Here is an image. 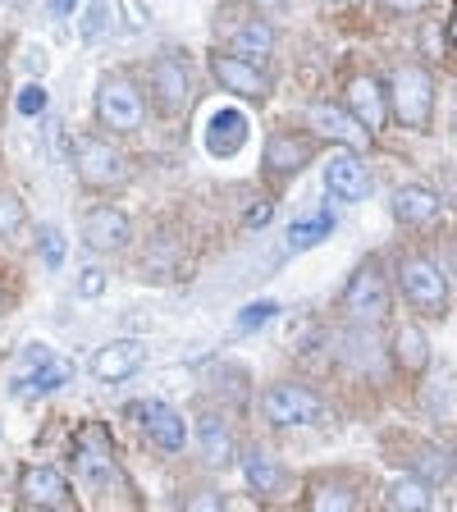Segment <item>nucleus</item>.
<instances>
[{
	"instance_id": "obj_1",
	"label": "nucleus",
	"mask_w": 457,
	"mask_h": 512,
	"mask_svg": "<svg viewBox=\"0 0 457 512\" xmlns=\"http://www.w3.org/2000/svg\"><path fill=\"white\" fill-rule=\"evenodd\" d=\"M430 110H435V78L416 64H403L389 78V115L403 128H426Z\"/></svg>"
},
{
	"instance_id": "obj_2",
	"label": "nucleus",
	"mask_w": 457,
	"mask_h": 512,
	"mask_svg": "<svg viewBox=\"0 0 457 512\" xmlns=\"http://www.w3.org/2000/svg\"><path fill=\"white\" fill-rule=\"evenodd\" d=\"M261 407H266V416L275 426H316V421H325V403L307 384H288V380L270 384Z\"/></svg>"
},
{
	"instance_id": "obj_3",
	"label": "nucleus",
	"mask_w": 457,
	"mask_h": 512,
	"mask_svg": "<svg viewBox=\"0 0 457 512\" xmlns=\"http://www.w3.org/2000/svg\"><path fill=\"white\" fill-rule=\"evenodd\" d=\"M74 165L87 188H119V183H128V160L101 138H78Z\"/></svg>"
},
{
	"instance_id": "obj_4",
	"label": "nucleus",
	"mask_w": 457,
	"mask_h": 512,
	"mask_svg": "<svg viewBox=\"0 0 457 512\" xmlns=\"http://www.w3.org/2000/svg\"><path fill=\"white\" fill-rule=\"evenodd\" d=\"M398 279H403V293H407V302H412V307L430 311V316H439V311L448 307V279H444V270H439L435 261L412 256V261H403Z\"/></svg>"
},
{
	"instance_id": "obj_5",
	"label": "nucleus",
	"mask_w": 457,
	"mask_h": 512,
	"mask_svg": "<svg viewBox=\"0 0 457 512\" xmlns=\"http://www.w3.org/2000/svg\"><path fill=\"white\" fill-rule=\"evenodd\" d=\"M142 96L138 87L128 83V78H106V83L96 87V115H101V124L115 128V133H133V128L142 124Z\"/></svg>"
},
{
	"instance_id": "obj_6",
	"label": "nucleus",
	"mask_w": 457,
	"mask_h": 512,
	"mask_svg": "<svg viewBox=\"0 0 457 512\" xmlns=\"http://www.w3.org/2000/svg\"><path fill=\"white\" fill-rule=\"evenodd\" d=\"M74 471L92 485V490H106V485L119 480V462H115V453H110L106 430L101 426L83 430V439H78V448H74Z\"/></svg>"
},
{
	"instance_id": "obj_7",
	"label": "nucleus",
	"mask_w": 457,
	"mask_h": 512,
	"mask_svg": "<svg viewBox=\"0 0 457 512\" xmlns=\"http://www.w3.org/2000/svg\"><path fill=\"white\" fill-rule=\"evenodd\" d=\"M151 87H156V106L165 115H179L192 101V78H188V60L183 55H160L156 69H151Z\"/></svg>"
},
{
	"instance_id": "obj_8",
	"label": "nucleus",
	"mask_w": 457,
	"mask_h": 512,
	"mask_svg": "<svg viewBox=\"0 0 457 512\" xmlns=\"http://www.w3.org/2000/svg\"><path fill=\"white\" fill-rule=\"evenodd\" d=\"M311 128H316L320 138L330 142H343L352 151H366L371 147V128L362 119L352 115V110H339V106H311Z\"/></svg>"
},
{
	"instance_id": "obj_9",
	"label": "nucleus",
	"mask_w": 457,
	"mask_h": 512,
	"mask_svg": "<svg viewBox=\"0 0 457 512\" xmlns=\"http://www.w3.org/2000/svg\"><path fill=\"white\" fill-rule=\"evenodd\" d=\"M19 490L32 508H51V512L74 508V490H69V480H64L55 467H28L19 480Z\"/></svg>"
},
{
	"instance_id": "obj_10",
	"label": "nucleus",
	"mask_w": 457,
	"mask_h": 512,
	"mask_svg": "<svg viewBox=\"0 0 457 512\" xmlns=\"http://www.w3.org/2000/svg\"><path fill=\"white\" fill-rule=\"evenodd\" d=\"M247 133H252V124H247L243 110L220 106L211 119H206V151L220 156V160H229V156H238V151L247 147Z\"/></svg>"
},
{
	"instance_id": "obj_11",
	"label": "nucleus",
	"mask_w": 457,
	"mask_h": 512,
	"mask_svg": "<svg viewBox=\"0 0 457 512\" xmlns=\"http://www.w3.org/2000/svg\"><path fill=\"white\" fill-rule=\"evenodd\" d=\"M142 366H147V343H138V339H115L92 357V375L96 380H110V384L138 375Z\"/></svg>"
},
{
	"instance_id": "obj_12",
	"label": "nucleus",
	"mask_w": 457,
	"mask_h": 512,
	"mask_svg": "<svg viewBox=\"0 0 457 512\" xmlns=\"http://www.w3.org/2000/svg\"><path fill=\"white\" fill-rule=\"evenodd\" d=\"M325 188H330V197H339V202H366L375 183H371V170H366L362 160L334 156L330 165H325Z\"/></svg>"
},
{
	"instance_id": "obj_13",
	"label": "nucleus",
	"mask_w": 457,
	"mask_h": 512,
	"mask_svg": "<svg viewBox=\"0 0 457 512\" xmlns=\"http://www.w3.org/2000/svg\"><path fill=\"white\" fill-rule=\"evenodd\" d=\"M384 307H389V298H384V279L375 266H362L357 275H352L348 284V311L357 320H380Z\"/></svg>"
},
{
	"instance_id": "obj_14",
	"label": "nucleus",
	"mask_w": 457,
	"mask_h": 512,
	"mask_svg": "<svg viewBox=\"0 0 457 512\" xmlns=\"http://www.w3.org/2000/svg\"><path fill=\"white\" fill-rule=\"evenodd\" d=\"M138 421L151 430V439H156L160 448H170V453L188 444V426H183V416L174 412L170 403H147V398H142V403H138Z\"/></svg>"
},
{
	"instance_id": "obj_15",
	"label": "nucleus",
	"mask_w": 457,
	"mask_h": 512,
	"mask_svg": "<svg viewBox=\"0 0 457 512\" xmlns=\"http://www.w3.org/2000/svg\"><path fill=\"white\" fill-rule=\"evenodd\" d=\"M211 69H215V78H220L229 92H238V96H266V87H270V78L261 74L252 60H238V55H220V51H215Z\"/></svg>"
},
{
	"instance_id": "obj_16",
	"label": "nucleus",
	"mask_w": 457,
	"mask_h": 512,
	"mask_svg": "<svg viewBox=\"0 0 457 512\" xmlns=\"http://www.w3.org/2000/svg\"><path fill=\"white\" fill-rule=\"evenodd\" d=\"M83 238H87V247H96V252H115V247L128 243V215L115 211V206H96V211L83 220Z\"/></svg>"
},
{
	"instance_id": "obj_17",
	"label": "nucleus",
	"mask_w": 457,
	"mask_h": 512,
	"mask_svg": "<svg viewBox=\"0 0 457 512\" xmlns=\"http://www.w3.org/2000/svg\"><path fill=\"white\" fill-rule=\"evenodd\" d=\"M348 110L375 133V128H384V119H389V96H384V87L375 83V78H352L348 83Z\"/></svg>"
},
{
	"instance_id": "obj_18",
	"label": "nucleus",
	"mask_w": 457,
	"mask_h": 512,
	"mask_svg": "<svg viewBox=\"0 0 457 512\" xmlns=\"http://www.w3.org/2000/svg\"><path fill=\"white\" fill-rule=\"evenodd\" d=\"M311 151H316V142L302 138V133H275L270 147H266V170L270 174H293L311 160Z\"/></svg>"
},
{
	"instance_id": "obj_19",
	"label": "nucleus",
	"mask_w": 457,
	"mask_h": 512,
	"mask_svg": "<svg viewBox=\"0 0 457 512\" xmlns=\"http://www.w3.org/2000/svg\"><path fill=\"white\" fill-rule=\"evenodd\" d=\"M394 215L403 224H426V220H435L439 215V197L430 188H398L394 192Z\"/></svg>"
},
{
	"instance_id": "obj_20",
	"label": "nucleus",
	"mask_w": 457,
	"mask_h": 512,
	"mask_svg": "<svg viewBox=\"0 0 457 512\" xmlns=\"http://www.w3.org/2000/svg\"><path fill=\"white\" fill-rule=\"evenodd\" d=\"M197 435H202V458H206V467H229V462H234V435H229V426H224V421L206 416Z\"/></svg>"
},
{
	"instance_id": "obj_21",
	"label": "nucleus",
	"mask_w": 457,
	"mask_h": 512,
	"mask_svg": "<svg viewBox=\"0 0 457 512\" xmlns=\"http://www.w3.org/2000/svg\"><path fill=\"white\" fill-rule=\"evenodd\" d=\"M275 51V32H270V23H243V28L234 32V55L238 60H266V55Z\"/></svg>"
},
{
	"instance_id": "obj_22",
	"label": "nucleus",
	"mask_w": 457,
	"mask_h": 512,
	"mask_svg": "<svg viewBox=\"0 0 457 512\" xmlns=\"http://www.w3.org/2000/svg\"><path fill=\"white\" fill-rule=\"evenodd\" d=\"M389 508L394 512H430V485L416 476H398L389 485Z\"/></svg>"
},
{
	"instance_id": "obj_23",
	"label": "nucleus",
	"mask_w": 457,
	"mask_h": 512,
	"mask_svg": "<svg viewBox=\"0 0 457 512\" xmlns=\"http://www.w3.org/2000/svg\"><path fill=\"white\" fill-rule=\"evenodd\" d=\"M394 357L403 371H426L430 366V348H426V339H421L416 325H403V330L394 334Z\"/></svg>"
},
{
	"instance_id": "obj_24",
	"label": "nucleus",
	"mask_w": 457,
	"mask_h": 512,
	"mask_svg": "<svg viewBox=\"0 0 457 512\" xmlns=\"http://www.w3.org/2000/svg\"><path fill=\"white\" fill-rule=\"evenodd\" d=\"M247 485H252L256 494H279L284 490V467L261 458V453H252V458H247Z\"/></svg>"
},
{
	"instance_id": "obj_25",
	"label": "nucleus",
	"mask_w": 457,
	"mask_h": 512,
	"mask_svg": "<svg viewBox=\"0 0 457 512\" xmlns=\"http://www.w3.org/2000/svg\"><path fill=\"white\" fill-rule=\"evenodd\" d=\"M334 234V211H316L307 215V220H298L293 229H288V247H311L320 243V238Z\"/></svg>"
},
{
	"instance_id": "obj_26",
	"label": "nucleus",
	"mask_w": 457,
	"mask_h": 512,
	"mask_svg": "<svg viewBox=\"0 0 457 512\" xmlns=\"http://www.w3.org/2000/svg\"><path fill=\"white\" fill-rule=\"evenodd\" d=\"M307 508L311 512H357V503H352V494L343 490V485H334V480H320V485H311Z\"/></svg>"
},
{
	"instance_id": "obj_27",
	"label": "nucleus",
	"mask_w": 457,
	"mask_h": 512,
	"mask_svg": "<svg viewBox=\"0 0 457 512\" xmlns=\"http://www.w3.org/2000/svg\"><path fill=\"white\" fill-rule=\"evenodd\" d=\"M110 32H119L115 0H96L92 10L83 14V37H87V42H101V37H110Z\"/></svg>"
},
{
	"instance_id": "obj_28",
	"label": "nucleus",
	"mask_w": 457,
	"mask_h": 512,
	"mask_svg": "<svg viewBox=\"0 0 457 512\" xmlns=\"http://www.w3.org/2000/svg\"><path fill=\"white\" fill-rule=\"evenodd\" d=\"M115 23L124 37H133V32H142L151 23V10L142 5V0H115Z\"/></svg>"
},
{
	"instance_id": "obj_29",
	"label": "nucleus",
	"mask_w": 457,
	"mask_h": 512,
	"mask_svg": "<svg viewBox=\"0 0 457 512\" xmlns=\"http://www.w3.org/2000/svg\"><path fill=\"white\" fill-rule=\"evenodd\" d=\"M64 375H69V362H51L42 375H32V380H19L14 389H19V394H46V389L64 384Z\"/></svg>"
},
{
	"instance_id": "obj_30",
	"label": "nucleus",
	"mask_w": 457,
	"mask_h": 512,
	"mask_svg": "<svg viewBox=\"0 0 457 512\" xmlns=\"http://www.w3.org/2000/svg\"><path fill=\"white\" fill-rule=\"evenodd\" d=\"M51 362H60V357H55L46 343H28V348H23V362H19V380H32V375H42Z\"/></svg>"
},
{
	"instance_id": "obj_31",
	"label": "nucleus",
	"mask_w": 457,
	"mask_h": 512,
	"mask_svg": "<svg viewBox=\"0 0 457 512\" xmlns=\"http://www.w3.org/2000/svg\"><path fill=\"white\" fill-rule=\"evenodd\" d=\"M453 398H457V380H453V375H444V389H439V384H430V389H426V407L435 416L453 412Z\"/></svg>"
},
{
	"instance_id": "obj_32",
	"label": "nucleus",
	"mask_w": 457,
	"mask_h": 512,
	"mask_svg": "<svg viewBox=\"0 0 457 512\" xmlns=\"http://www.w3.org/2000/svg\"><path fill=\"white\" fill-rule=\"evenodd\" d=\"M37 238H42V261H46V270H60V266H64V238H60V229H51V224H46Z\"/></svg>"
},
{
	"instance_id": "obj_33",
	"label": "nucleus",
	"mask_w": 457,
	"mask_h": 512,
	"mask_svg": "<svg viewBox=\"0 0 457 512\" xmlns=\"http://www.w3.org/2000/svg\"><path fill=\"white\" fill-rule=\"evenodd\" d=\"M19 115H23V119H42V115H46V92H42L37 83H28V87L19 92Z\"/></svg>"
},
{
	"instance_id": "obj_34",
	"label": "nucleus",
	"mask_w": 457,
	"mask_h": 512,
	"mask_svg": "<svg viewBox=\"0 0 457 512\" xmlns=\"http://www.w3.org/2000/svg\"><path fill=\"white\" fill-rule=\"evenodd\" d=\"M19 224H23V202H19V197H10V192H5V197H0V238H5V234H14Z\"/></svg>"
},
{
	"instance_id": "obj_35",
	"label": "nucleus",
	"mask_w": 457,
	"mask_h": 512,
	"mask_svg": "<svg viewBox=\"0 0 457 512\" xmlns=\"http://www.w3.org/2000/svg\"><path fill=\"white\" fill-rule=\"evenodd\" d=\"M270 316H275V302H256V307H247L243 316L234 320V325H238V334H252L256 325H266Z\"/></svg>"
},
{
	"instance_id": "obj_36",
	"label": "nucleus",
	"mask_w": 457,
	"mask_h": 512,
	"mask_svg": "<svg viewBox=\"0 0 457 512\" xmlns=\"http://www.w3.org/2000/svg\"><path fill=\"white\" fill-rule=\"evenodd\" d=\"M101 293H106V275H101L96 266H87L83 275H78V298L92 302V298H101Z\"/></svg>"
},
{
	"instance_id": "obj_37",
	"label": "nucleus",
	"mask_w": 457,
	"mask_h": 512,
	"mask_svg": "<svg viewBox=\"0 0 457 512\" xmlns=\"http://www.w3.org/2000/svg\"><path fill=\"white\" fill-rule=\"evenodd\" d=\"M183 512H224V503H220V494H211V490H197V494H188V503H183Z\"/></svg>"
},
{
	"instance_id": "obj_38",
	"label": "nucleus",
	"mask_w": 457,
	"mask_h": 512,
	"mask_svg": "<svg viewBox=\"0 0 457 512\" xmlns=\"http://www.w3.org/2000/svg\"><path fill=\"white\" fill-rule=\"evenodd\" d=\"M266 224H270V206H266V202L247 211V229H266Z\"/></svg>"
},
{
	"instance_id": "obj_39",
	"label": "nucleus",
	"mask_w": 457,
	"mask_h": 512,
	"mask_svg": "<svg viewBox=\"0 0 457 512\" xmlns=\"http://www.w3.org/2000/svg\"><path fill=\"white\" fill-rule=\"evenodd\" d=\"M389 10H398V14H416V10H426L430 0H384Z\"/></svg>"
},
{
	"instance_id": "obj_40",
	"label": "nucleus",
	"mask_w": 457,
	"mask_h": 512,
	"mask_svg": "<svg viewBox=\"0 0 457 512\" xmlns=\"http://www.w3.org/2000/svg\"><path fill=\"white\" fill-rule=\"evenodd\" d=\"M46 5H51V14H55V19H69V14L78 10V0H46Z\"/></svg>"
},
{
	"instance_id": "obj_41",
	"label": "nucleus",
	"mask_w": 457,
	"mask_h": 512,
	"mask_svg": "<svg viewBox=\"0 0 457 512\" xmlns=\"http://www.w3.org/2000/svg\"><path fill=\"white\" fill-rule=\"evenodd\" d=\"M23 64H28V69H46V51H23Z\"/></svg>"
},
{
	"instance_id": "obj_42",
	"label": "nucleus",
	"mask_w": 457,
	"mask_h": 512,
	"mask_svg": "<svg viewBox=\"0 0 457 512\" xmlns=\"http://www.w3.org/2000/svg\"><path fill=\"white\" fill-rule=\"evenodd\" d=\"M448 37H453V46H457V0H453V14H448Z\"/></svg>"
},
{
	"instance_id": "obj_43",
	"label": "nucleus",
	"mask_w": 457,
	"mask_h": 512,
	"mask_svg": "<svg viewBox=\"0 0 457 512\" xmlns=\"http://www.w3.org/2000/svg\"><path fill=\"white\" fill-rule=\"evenodd\" d=\"M256 5H261V10H279V5H284V0H256Z\"/></svg>"
},
{
	"instance_id": "obj_44",
	"label": "nucleus",
	"mask_w": 457,
	"mask_h": 512,
	"mask_svg": "<svg viewBox=\"0 0 457 512\" xmlns=\"http://www.w3.org/2000/svg\"><path fill=\"white\" fill-rule=\"evenodd\" d=\"M343 5H352V0H343Z\"/></svg>"
}]
</instances>
